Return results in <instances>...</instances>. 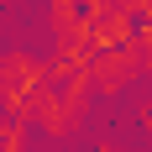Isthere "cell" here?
Returning a JSON list of instances; mask_svg holds the SVG:
<instances>
[{"label": "cell", "mask_w": 152, "mask_h": 152, "mask_svg": "<svg viewBox=\"0 0 152 152\" xmlns=\"http://www.w3.org/2000/svg\"><path fill=\"white\" fill-rule=\"evenodd\" d=\"M42 89H47V63H37L31 53L0 58V110L11 121H31V105H37Z\"/></svg>", "instance_id": "1"}, {"label": "cell", "mask_w": 152, "mask_h": 152, "mask_svg": "<svg viewBox=\"0 0 152 152\" xmlns=\"http://www.w3.org/2000/svg\"><path fill=\"white\" fill-rule=\"evenodd\" d=\"M142 74H147V63H142L137 42H126V47H100V53H89V89H100V94H121L126 84H137Z\"/></svg>", "instance_id": "2"}, {"label": "cell", "mask_w": 152, "mask_h": 152, "mask_svg": "<svg viewBox=\"0 0 152 152\" xmlns=\"http://www.w3.org/2000/svg\"><path fill=\"white\" fill-rule=\"evenodd\" d=\"M79 121H84V100H79V94L42 89V94H37V105H31V121H26V126H37L42 137L63 142V137H74V131H79Z\"/></svg>", "instance_id": "3"}, {"label": "cell", "mask_w": 152, "mask_h": 152, "mask_svg": "<svg viewBox=\"0 0 152 152\" xmlns=\"http://www.w3.org/2000/svg\"><path fill=\"white\" fill-rule=\"evenodd\" d=\"M0 152H26V121L0 115Z\"/></svg>", "instance_id": "4"}, {"label": "cell", "mask_w": 152, "mask_h": 152, "mask_svg": "<svg viewBox=\"0 0 152 152\" xmlns=\"http://www.w3.org/2000/svg\"><path fill=\"white\" fill-rule=\"evenodd\" d=\"M137 53H142V63H147V74H152V21H137Z\"/></svg>", "instance_id": "5"}, {"label": "cell", "mask_w": 152, "mask_h": 152, "mask_svg": "<svg viewBox=\"0 0 152 152\" xmlns=\"http://www.w3.org/2000/svg\"><path fill=\"white\" fill-rule=\"evenodd\" d=\"M142 131H147V137H152V100H147V105H142Z\"/></svg>", "instance_id": "6"}, {"label": "cell", "mask_w": 152, "mask_h": 152, "mask_svg": "<svg viewBox=\"0 0 152 152\" xmlns=\"http://www.w3.org/2000/svg\"><path fill=\"white\" fill-rule=\"evenodd\" d=\"M94 152H121V147H94Z\"/></svg>", "instance_id": "7"}]
</instances>
